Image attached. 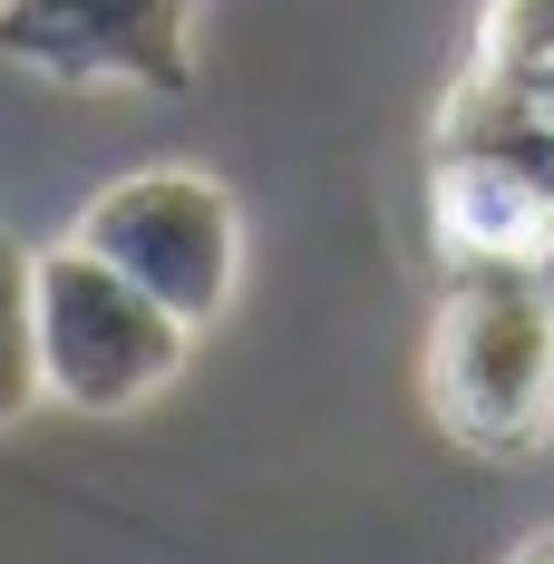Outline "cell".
Wrapping results in <instances>:
<instances>
[{
	"label": "cell",
	"mask_w": 554,
	"mask_h": 564,
	"mask_svg": "<svg viewBox=\"0 0 554 564\" xmlns=\"http://www.w3.org/2000/svg\"><path fill=\"white\" fill-rule=\"evenodd\" d=\"M428 390L457 448L477 457H535L554 429V302L525 263H457L438 340H428Z\"/></svg>",
	"instance_id": "cell-1"
},
{
	"label": "cell",
	"mask_w": 554,
	"mask_h": 564,
	"mask_svg": "<svg viewBox=\"0 0 554 564\" xmlns=\"http://www.w3.org/2000/svg\"><path fill=\"white\" fill-rule=\"evenodd\" d=\"M30 322H40V390L88 419L146 409L185 370V340H195L156 292H137L88 243L30 253Z\"/></svg>",
	"instance_id": "cell-2"
},
{
	"label": "cell",
	"mask_w": 554,
	"mask_h": 564,
	"mask_svg": "<svg viewBox=\"0 0 554 564\" xmlns=\"http://www.w3.org/2000/svg\"><path fill=\"white\" fill-rule=\"evenodd\" d=\"M68 243H88L137 292H156L185 332H205L243 282V205L205 166H137L117 185H98L78 205Z\"/></svg>",
	"instance_id": "cell-3"
},
{
	"label": "cell",
	"mask_w": 554,
	"mask_h": 564,
	"mask_svg": "<svg viewBox=\"0 0 554 564\" xmlns=\"http://www.w3.org/2000/svg\"><path fill=\"white\" fill-rule=\"evenodd\" d=\"M195 10L205 0H0V58L68 88H195Z\"/></svg>",
	"instance_id": "cell-4"
},
{
	"label": "cell",
	"mask_w": 554,
	"mask_h": 564,
	"mask_svg": "<svg viewBox=\"0 0 554 564\" xmlns=\"http://www.w3.org/2000/svg\"><path fill=\"white\" fill-rule=\"evenodd\" d=\"M535 117H554V0H487L467 78L438 108V147H477V137L535 127Z\"/></svg>",
	"instance_id": "cell-5"
},
{
	"label": "cell",
	"mask_w": 554,
	"mask_h": 564,
	"mask_svg": "<svg viewBox=\"0 0 554 564\" xmlns=\"http://www.w3.org/2000/svg\"><path fill=\"white\" fill-rule=\"evenodd\" d=\"M545 185L506 147H438V243L447 263H525L545 234Z\"/></svg>",
	"instance_id": "cell-6"
},
{
	"label": "cell",
	"mask_w": 554,
	"mask_h": 564,
	"mask_svg": "<svg viewBox=\"0 0 554 564\" xmlns=\"http://www.w3.org/2000/svg\"><path fill=\"white\" fill-rule=\"evenodd\" d=\"M40 322H30V243L0 234V429L40 409Z\"/></svg>",
	"instance_id": "cell-7"
},
{
	"label": "cell",
	"mask_w": 554,
	"mask_h": 564,
	"mask_svg": "<svg viewBox=\"0 0 554 564\" xmlns=\"http://www.w3.org/2000/svg\"><path fill=\"white\" fill-rule=\"evenodd\" d=\"M477 147H506L515 166L545 185V205H554V117H535V127H506V137H477Z\"/></svg>",
	"instance_id": "cell-8"
},
{
	"label": "cell",
	"mask_w": 554,
	"mask_h": 564,
	"mask_svg": "<svg viewBox=\"0 0 554 564\" xmlns=\"http://www.w3.org/2000/svg\"><path fill=\"white\" fill-rule=\"evenodd\" d=\"M525 273H535V292L554 302V215H545V234H535V253H525Z\"/></svg>",
	"instance_id": "cell-9"
},
{
	"label": "cell",
	"mask_w": 554,
	"mask_h": 564,
	"mask_svg": "<svg viewBox=\"0 0 554 564\" xmlns=\"http://www.w3.org/2000/svg\"><path fill=\"white\" fill-rule=\"evenodd\" d=\"M506 564H554V535H525V545H515Z\"/></svg>",
	"instance_id": "cell-10"
}]
</instances>
